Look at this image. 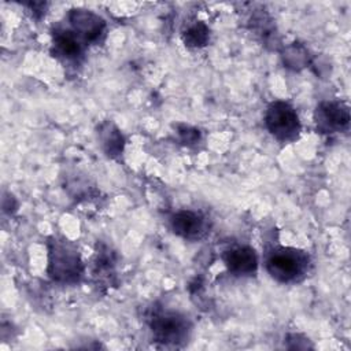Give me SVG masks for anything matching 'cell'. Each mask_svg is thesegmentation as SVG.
Returning a JSON list of instances; mask_svg holds the SVG:
<instances>
[{
  "instance_id": "11",
  "label": "cell",
  "mask_w": 351,
  "mask_h": 351,
  "mask_svg": "<svg viewBox=\"0 0 351 351\" xmlns=\"http://www.w3.org/2000/svg\"><path fill=\"white\" fill-rule=\"evenodd\" d=\"M208 37H210L208 27L203 22H196L186 29V32L182 36V40L186 47L200 48L207 44Z\"/></svg>"
},
{
  "instance_id": "12",
  "label": "cell",
  "mask_w": 351,
  "mask_h": 351,
  "mask_svg": "<svg viewBox=\"0 0 351 351\" xmlns=\"http://www.w3.org/2000/svg\"><path fill=\"white\" fill-rule=\"evenodd\" d=\"M180 136L184 143H196L199 140V132L196 129H192L189 126H182L180 129Z\"/></svg>"
},
{
  "instance_id": "10",
  "label": "cell",
  "mask_w": 351,
  "mask_h": 351,
  "mask_svg": "<svg viewBox=\"0 0 351 351\" xmlns=\"http://www.w3.org/2000/svg\"><path fill=\"white\" fill-rule=\"evenodd\" d=\"M103 148L107 152V155L115 156L122 152L123 148V137L119 133V130L112 126L111 123H104L100 129Z\"/></svg>"
},
{
  "instance_id": "2",
  "label": "cell",
  "mask_w": 351,
  "mask_h": 351,
  "mask_svg": "<svg viewBox=\"0 0 351 351\" xmlns=\"http://www.w3.org/2000/svg\"><path fill=\"white\" fill-rule=\"evenodd\" d=\"M266 267L269 274L280 282L295 281L304 273L307 267V256L292 248L276 250L270 254Z\"/></svg>"
},
{
  "instance_id": "5",
  "label": "cell",
  "mask_w": 351,
  "mask_h": 351,
  "mask_svg": "<svg viewBox=\"0 0 351 351\" xmlns=\"http://www.w3.org/2000/svg\"><path fill=\"white\" fill-rule=\"evenodd\" d=\"M348 107L339 101H324L315 110L317 129L322 133L340 132L348 126Z\"/></svg>"
},
{
  "instance_id": "7",
  "label": "cell",
  "mask_w": 351,
  "mask_h": 351,
  "mask_svg": "<svg viewBox=\"0 0 351 351\" xmlns=\"http://www.w3.org/2000/svg\"><path fill=\"white\" fill-rule=\"evenodd\" d=\"M225 263L234 274H251L256 270L258 256L251 247L243 245L230 250L225 255Z\"/></svg>"
},
{
  "instance_id": "8",
  "label": "cell",
  "mask_w": 351,
  "mask_h": 351,
  "mask_svg": "<svg viewBox=\"0 0 351 351\" xmlns=\"http://www.w3.org/2000/svg\"><path fill=\"white\" fill-rule=\"evenodd\" d=\"M203 226V218L197 213L189 210L178 211L171 217V228L174 233L185 239L197 237L202 233Z\"/></svg>"
},
{
  "instance_id": "4",
  "label": "cell",
  "mask_w": 351,
  "mask_h": 351,
  "mask_svg": "<svg viewBox=\"0 0 351 351\" xmlns=\"http://www.w3.org/2000/svg\"><path fill=\"white\" fill-rule=\"evenodd\" d=\"M149 325L154 339L163 344H178L186 340L191 330L188 319L173 311H160L152 315Z\"/></svg>"
},
{
  "instance_id": "6",
  "label": "cell",
  "mask_w": 351,
  "mask_h": 351,
  "mask_svg": "<svg viewBox=\"0 0 351 351\" xmlns=\"http://www.w3.org/2000/svg\"><path fill=\"white\" fill-rule=\"evenodd\" d=\"M69 21L75 34H78L85 41L96 43L104 34L106 22L97 14L89 10H71L69 14Z\"/></svg>"
},
{
  "instance_id": "3",
  "label": "cell",
  "mask_w": 351,
  "mask_h": 351,
  "mask_svg": "<svg viewBox=\"0 0 351 351\" xmlns=\"http://www.w3.org/2000/svg\"><path fill=\"white\" fill-rule=\"evenodd\" d=\"M265 123L267 130L278 140L287 141L298 136L300 130V122L296 111L285 101H274L269 106Z\"/></svg>"
},
{
  "instance_id": "1",
  "label": "cell",
  "mask_w": 351,
  "mask_h": 351,
  "mask_svg": "<svg viewBox=\"0 0 351 351\" xmlns=\"http://www.w3.org/2000/svg\"><path fill=\"white\" fill-rule=\"evenodd\" d=\"M48 255V273L53 280L71 282L80 278L82 273L80 254L69 241H51Z\"/></svg>"
},
{
  "instance_id": "9",
  "label": "cell",
  "mask_w": 351,
  "mask_h": 351,
  "mask_svg": "<svg viewBox=\"0 0 351 351\" xmlns=\"http://www.w3.org/2000/svg\"><path fill=\"white\" fill-rule=\"evenodd\" d=\"M53 45L55 51L69 60L77 59L82 53V47L71 32H56L53 36Z\"/></svg>"
}]
</instances>
